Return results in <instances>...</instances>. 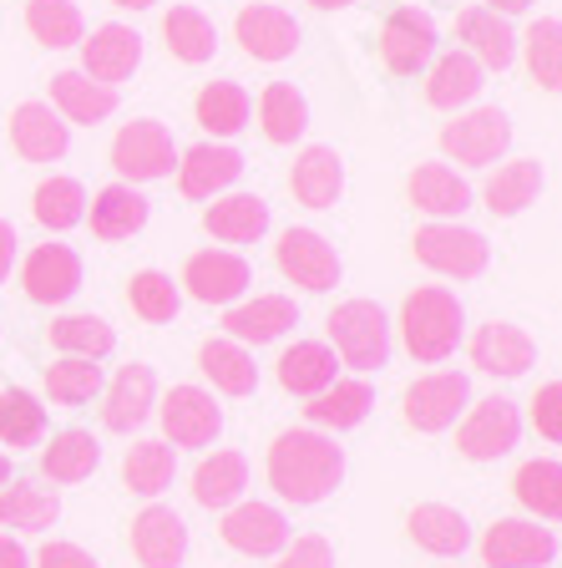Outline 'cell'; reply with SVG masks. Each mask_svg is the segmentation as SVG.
<instances>
[{
  "label": "cell",
  "mask_w": 562,
  "mask_h": 568,
  "mask_svg": "<svg viewBox=\"0 0 562 568\" xmlns=\"http://www.w3.org/2000/svg\"><path fill=\"white\" fill-rule=\"evenodd\" d=\"M25 31L51 51H67V47H82L86 21L76 11V0H25Z\"/></svg>",
  "instance_id": "cell-47"
},
{
  "label": "cell",
  "mask_w": 562,
  "mask_h": 568,
  "mask_svg": "<svg viewBox=\"0 0 562 568\" xmlns=\"http://www.w3.org/2000/svg\"><path fill=\"white\" fill-rule=\"evenodd\" d=\"M47 442V406L21 386H0V447L31 452Z\"/></svg>",
  "instance_id": "cell-46"
},
{
  "label": "cell",
  "mask_w": 562,
  "mask_h": 568,
  "mask_svg": "<svg viewBox=\"0 0 562 568\" xmlns=\"http://www.w3.org/2000/svg\"><path fill=\"white\" fill-rule=\"evenodd\" d=\"M112 168H117L122 183H157V178H173L177 168V142L173 132L157 118H137L122 122L117 138H112Z\"/></svg>",
  "instance_id": "cell-6"
},
{
  "label": "cell",
  "mask_w": 562,
  "mask_h": 568,
  "mask_svg": "<svg viewBox=\"0 0 562 568\" xmlns=\"http://www.w3.org/2000/svg\"><path fill=\"white\" fill-rule=\"evenodd\" d=\"M410 254L431 274H446V280H477L492 264V244L477 229L461 224H421L410 234Z\"/></svg>",
  "instance_id": "cell-5"
},
{
  "label": "cell",
  "mask_w": 562,
  "mask_h": 568,
  "mask_svg": "<svg viewBox=\"0 0 562 568\" xmlns=\"http://www.w3.org/2000/svg\"><path fill=\"white\" fill-rule=\"evenodd\" d=\"M96 467H102V442L92 432H82V426H67L51 442H41V477L47 483H61V487L86 483Z\"/></svg>",
  "instance_id": "cell-35"
},
{
  "label": "cell",
  "mask_w": 562,
  "mask_h": 568,
  "mask_svg": "<svg viewBox=\"0 0 562 568\" xmlns=\"http://www.w3.org/2000/svg\"><path fill=\"white\" fill-rule=\"evenodd\" d=\"M461 335H467V310L446 284H421L400 300V341H406L410 361L441 366L457 355Z\"/></svg>",
  "instance_id": "cell-2"
},
{
  "label": "cell",
  "mask_w": 562,
  "mask_h": 568,
  "mask_svg": "<svg viewBox=\"0 0 562 568\" xmlns=\"http://www.w3.org/2000/svg\"><path fill=\"white\" fill-rule=\"evenodd\" d=\"M198 371L213 381V390H223V396H254L258 390L254 351L238 345V341H228V335L198 345Z\"/></svg>",
  "instance_id": "cell-38"
},
{
  "label": "cell",
  "mask_w": 562,
  "mask_h": 568,
  "mask_svg": "<svg viewBox=\"0 0 562 568\" xmlns=\"http://www.w3.org/2000/svg\"><path fill=\"white\" fill-rule=\"evenodd\" d=\"M31 219L41 229H51V234H67V229H76L86 219V189L76 183V178H41L31 193Z\"/></svg>",
  "instance_id": "cell-43"
},
{
  "label": "cell",
  "mask_w": 562,
  "mask_h": 568,
  "mask_svg": "<svg viewBox=\"0 0 562 568\" xmlns=\"http://www.w3.org/2000/svg\"><path fill=\"white\" fill-rule=\"evenodd\" d=\"M289 193L305 209H335L345 193V158L335 148H325V142H309L289 168Z\"/></svg>",
  "instance_id": "cell-27"
},
{
  "label": "cell",
  "mask_w": 562,
  "mask_h": 568,
  "mask_svg": "<svg viewBox=\"0 0 562 568\" xmlns=\"http://www.w3.org/2000/svg\"><path fill=\"white\" fill-rule=\"evenodd\" d=\"M467 355L481 376L517 381L538 366V341H532L522 325H512V320H487V325H477V335L467 341Z\"/></svg>",
  "instance_id": "cell-14"
},
{
  "label": "cell",
  "mask_w": 562,
  "mask_h": 568,
  "mask_svg": "<svg viewBox=\"0 0 562 568\" xmlns=\"http://www.w3.org/2000/svg\"><path fill=\"white\" fill-rule=\"evenodd\" d=\"M274 568H335V544L325 532H299L274 554Z\"/></svg>",
  "instance_id": "cell-51"
},
{
  "label": "cell",
  "mask_w": 562,
  "mask_h": 568,
  "mask_svg": "<svg viewBox=\"0 0 562 568\" xmlns=\"http://www.w3.org/2000/svg\"><path fill=\"white\" fill-rule=\"evenodd\" d=\"M325 331H329V351L340 355V366L360 371V376H370V371H380L390 361V320L375 300H345V305H335L325 320Z\"/></svg>",
  "instance_id": "cell-3"
},
{
  "label": "cell",
  "mask_w": 562,
  "mask_h": 568,
  "mask_svg": "<svg viewBox=\"0 0 562 568\" xmlns=\"http://www.w3.org/2000/svg\"><path fill=\"white\" fill-rule=\"evenodd\" d=\"M21 290L31 305H67L82 290V254L71 244H35L21 264Z\"/></svg>",
  "instance_id": "cell-16"
},
{
  "label": "cell",
  "mask_w": 562,
  "mask_h": 568,
  "mask_svg": "<svg viewBox=\"0 0 562 568\" xmlns=\"http://www.w3.org/2000/svg\"><path fill=\"white\" fill-rule=\"evenodd\" d=\"M177 477V447L167 442H132L127 457H122V483L132 487L137 497H163Z\"/></svg>",
  "instance_id": "cell-45"
},
{
  "label": "cell",
  "mask_w": 562,
  "mask_h": 568,
  "mask_svg": "<svg viewBox=\"0 0 562 568\" xmlns=\"http://www.w3.org/2000/svg\"><path fill=\"white\" fill-rule=\"evenodd\" d=\"M157 412V376L153 366H142V361H132V366H122L117 376L102 386V426L106 432H137L147 416Z\"/></svg>",
  "instance_id": "cell-19"
},
{
  "label": "cell",
  "mask_w": 562,
  "mask_h": 568,
  "mask_svg": "<svg viewBox=\"0 0 562 568\" xmlns=\"http://www.w3.org/2000/svg\"><path fill=\"white\" fill-rule=\"evenodd\" d=\"M147 193L132 189V183H106L102 193L92 199V209H86V219H92V234L106 239V244H117V239H132L147 229Z\"/></svg>",
  "instance_id": "cell-34"
},
{
  "label": "cell",
  "mask_w": 562,
  "mask_h": 568,
  "mask_svg": "<svg viewBox=\"0 0 562 568\" xmlns=\"http://www.w3.org/2000/svg\"><path fill=\"white\" fill-rule=\"evenodd\" d=\"M157 416H163L167 447H213L223 432V406L203 386H173L157 402Z\"/></svg>",
  "instance_id": "cell-11"
},
{
  "label": "cell",
  "mask_w": 562,
  "mask_h": 568,
  "mask_svg": "<svg viewBox=\"0 0 562 568\" xmlns=\"http://www.w3.org/2000/svg\"><path fill=\"white\" fill-rule=\"evenodd\" d=\"M47 386V402L51 406H86L102 396L106 376H102V361H76V355H61L57 366H47L41 376Z\"/></svg>",
  "instance_id": "cell-48"
},
{
  "label": "cell",
  "mask_w": 562,
  "mask_h": 568,
  "mask_svg": "<svg viewBox=\"0 0 562 568\" xmlns=\"http://www.w3.org/2000/svg\"><path fill=\"white\" fill-rule=\"evenodd\" d=\"M542 183H548V173H542L538 158H512V163H502L492 178H487V209H492V219H517V213H528L532 203H538Z\"/></svg>",
  "instance_id": "cell-36"
},
{
  "label": "cell",
  "mask_w": 562,
  "mask_h": 568,
  "mask_svg": "<svg viewBox=\"0 0 562 568\" xmlns=\"http://www.w3.org/2000/svg\"><path fill=\"white\" fill-rule=\"evenodd\" d=\"M512 497L522 503V513H532L538 523H562V462L528 457L512 473Z\"/></svg>",
  "instance_id": "cell-40"
},
{
  "label": "cell",
  "mask_w": 562,
  "mask_h": 568,
  "mask_svg": "<svg viewBox=\"0 0 562 568\" xmlns=\"http://www.w3.org/2000/svg\"><path fill=\"white\" fill-rule=\"evenodd\" d=\"M528 422L542 442H558L562 447V381H548L538 386V396L528 402Z\"/></svg>",
  "instance_id": "cell-52"
},
{
  "label": "cell",
  "mask_w": 562,
  "mask_h": 568,
  "mask_svg": "<svg viewBox=\"0 0 562 568\" xmlns=\"http://www.w3.org/2000/svg\"><path fill=\"white\" fill-rule=\"evenodd\" d=\"M522 57H528V77L542 92H562V21H532V31L522 36Z\"/></svg>",
  "instance_id": "cell-50"
},
{
  "label": "cell",
  "mask_w": 562,
  "mask_h": 568,
  "mask_svg": "<svg viewBox=\"0 0 562 568\" xmlns=\"http://www.w3.org/2000/svg\"><path fill=\"white\" fill-rule=\"evenodd\" d=\"M112 6H117V11H153L157 0H112Z\"/></svg>",
  "instance_id": "cell-57"
},
{
  "label": "cell",
  "mask_w": 562,
  "mask_h": 568,
  "mask_svg": "<svg viewBox=\"0 0 562 568\" xmlns=\"http://www.w3.org/2000/svg\"><path fill=\"white\" fill-rule=\"evenodd\" d=\"M274 376H279V386L289 390V396L309 402V396H319L325 386L340 381V355L329 351V341H294L289 351L274 361Z\"/></svg>",
  "instance_id": "cell-28"
},
{
  "label": "cell",
  "mask_w": 562,
  "mask_h": 568,
  "mask_svg": "<svg viewBox=\"0 0 562 568\" xmlns=\"http://www.w3.org/2000/svg\"><path fill=\"white\" fill-rule=\"evenodd\" d=\"M61 518V497L51 493V487L41 483H25V477H16V483L0 487V528L11 532H51Z\"/></svg>",
  "instance_id": "cell-37"
},
{
  "label": "cell",
  "mask_w": 562,
  "mask_h": 568,
  "mask_svg": "<svg viewBox=\"0 0 562 568\" xmlns=\"http://www.w3.org/2000/svg\"><path fill=\"white\" fill-rule=\"evenodd\" d=\"M380 61L396 77H416L436 61V21L416 6H400V11L386 16L380 26Z\"/></svg>",
  "instance_id": "cell-15"
},
{
  "label": "cell",
  "mask_w": 562,
  "mask_h": 568,
  "mask_svg": "<svg viewBox=\"0 0 562 568\" xmlns=\"http://www.w3.org/2000/svg\"><path fill=\"white\" fill-rule=\"evenodd\" d=\"M244 487H248V457L234 447H218L208 452V457L193 467V503L198 508H234V503H244Z\"/></svg>",
  "instance_id": "cell-33"
},
{
  "label": "cell",
  "mask_w": 562,
  "mask_h": 568,
  "mask_svg": "<svg viewBox=\"0 0 562 568\" xmlns=\"http://www.w3.org/2000/svg\"><path fill=\"white\" fill-rule=\"evenodd\" d=\"M481 564L487 568H552L558 564V532L538 518H497L481 532Z\"/></svg>",
  "instance_id": "cell-9"
},
{
  "label": "cell",
  "mask_w": 562,
  "mask_h": 568,
  "mask_svg": "<svg viewBox=\"0 0 562 568\" xmlns=\"http://www.w3.org/2000/svg\"><path fill=\"white\" fill-rule=\"evenodd\" d=\"M481 87H487L481 61L467 57V51H446V57H436L431 71H426V106H436V112H461V106H471L481 97Z\"/></svg>",
  "instance_id": "cell-31"
},
{
  "label": "cell",
  "mask_w": 562,
  "mask_h": 568,
  "mask_svg": "<svg viewBox=\"0 0 562 568\" xmlns=\"http://www.w3.org/2000/svg\"><path fill=\"white\" fill-rule=\"evenodd\" d=\"M51 106L67 128H96L117 112V87L92 82L86 71H57L51 77Z\"/></svg>",
  "instance_id": "cell-26"
},
{
  "label": "cell",
  "mask_w": 562,
  "mask_h": 568,
  "mask_svg": "<svg viewBox=\"0 0 562 568\" xmlns=\"http://www.w3.org/2000/svg\"><path fill=\"white\" fill-rule=\"evenodd\" d=\"M31 568H102L82 544H67V538H51L41 544V554L31 558Z\"/></svg>",
  "instance_id": "cell-53"
},
{
  "label": "cell",
  "mask_w": 562,
  "mask_h": 568,
  "mask_svg": "<svg viewBox=\"0 0 562 568\" xmlns=\"http://www.w3.org/2000/svg\"><path fill=\"white\" fill-rule=\"evenodd\" d=\"M538 0H487V11H497V16H522V11H532Z\"/></svg>",
  "instance_id": "cell-56"
},
{
  "label": "cell",
  "mask_w": 562,
  "mask_h": 568,
  "mask_svg": "<svg viewBox=\"0 0 562 568\" xmlns=\"http://www.w3.org/2000/svg\"><path fill=\"white\" fill-rule=\"evenodd\" d=\"M11 483V457H6V452H0V487Z\"/></svg>",
  "instance_id": "cell-59"
},
{
  "label": "cell",
  "mask_w": 562,
  "mask_h": 568,
  "mask_svg": "<svg viewBox=\"0 0 562 568\" xmlns=\"http://www.w3.org/2000/svg\"><path fill=\"white\" fill-rule=\"evenodd\" d=\"M512 148V118L502 106H471L441 128V153L461 168H492Z\"/></svg>",
  "instance_id": "cell-7"
},
{
  "label": "cell",
  "mask_w": 562,
  "mask_h": 568,
  "mask_svg": "<svg viewBox=\"0 0 562 568\" xmlns=\"http://www.w3.org/2000/svg\"><path fill=\"white\" fill-rule=\"evenodd\" d=\"M299 325V305L289 295H254V300H238L228 305L223 315V335L238 345H274Z\"/></svg>",
  "instance_id": "cell-21"
},
{
  "label": "cell",
  "mask_w": 562,
  "mask_h": 568,
  "mask_svg": "<svg viewBox=\"0 0 562 568\" xmlns=\"http://www.w3.org/2000/svg\"><path fill=\"white\" fill-rule=\"evenodd\" d=\"M218 538L244 558H274L294 538V528H289V518H284V508L258 503V497H244L234 508H223Z\"/></svg>",
  "instance_id": "cell-12"
},
{
  "label": "cell",
  "mask_w": 562,
  "mask_h": 568,
  "mask_svg": "<svg viewBox=\"0 0 562 568\" xmlns=\"http://www.w3.org/2000/svg\"><path fill=\"white\" fill-rule=\"evenodd\" d=\"M244 153L228 148V142H198L177 153V193L183 199H218L244 178Z\"/></svg>",
  "instance_id": "cell-17"
},
{
  "label": "cell",
  "mask_w": 562,
  "mask_h": 568,
  "mask_svg": "<svg viewBox=\"0 0 562 568\" xmlns=\"http://www.w3.org/2000/svg\"><path fill=\"white\" fill-rule=\"evenodd\" d=\"M16 244H21V239H16V229L6 224V219H0V284L11 280V264H16Z\"/></svg>",
  "instance_id": "cell-55"
},
{
  "label": "cell",
  "mask_w": 562,
  "mask_h": 568,
  "mask_svg": "<svg viewBox=\"0 0 562 568\" xmlns=\"http://www.w3.org/2000/svg\"><path fill=\"white\" fill-rule=\"evenodd\" d=\"M47 341L51 351L76 355V361H106L117 351V331L102 315H57L47 325Z\"/></svg>",
  "instance_id": "cell-44"
},
{
  "label": "cell",
  "mask_w": 562,
  "mask_h": 568,
  "mask_svg": "<svg viewBox=\"0 0 562 568\" xmlns=\"http://www.w3.org/2000/svg\"><path fill=\"white\" fill-rule=\"evenodd\" d=\"M127 305L137 320H147V325H167V320H177V310H183V290L173 284V274L163 270H137L127 280Z\"/></svg>",
  "instance_id": "cell-49"
},
{
  "label": "cell",
  "mask_w": 562,
  "mask_h": 568,
  "mask_svg": "<svg viewBox=\"0 0 562 568\" xmlns=\"http://www.w3.org/2000/svg\"><path fill=\"white\" fill-rule=\"evenodd\" d=\"M0 568H31V554L21 548V538L0 532Z\"/></svg>",
  "instance_id": "cell-54"
},
{
  "label": "cell",
  "mask_w": 562,
  "mask_h": 568,
  "mask_svg": "<svg viewBox=\"0 0 562 568\" xmlns=\"http://www.w3.org/2000/svg\"><path fill=\"white\" fill-rule=\"evenodd\" d=\"M370 412H375L370 381H335V386H325L319 396H309L305 402V422L315 426V432H329V437L355 432Z\"/></svg>",
  "instance_id": "cell-32"
},
{
  "label": "cell",
  "mask_w": 562,
  "mask_h": 568,
  "mask_svg": "<svg viewBox=\"0 0 562 568\" xmlns=\"http://www.w3.org/2000/svg\"><path fill=\"white\" fill-rule=\"evenodd\" d=\"M406 538L431 558H461L471 548V523L451 503H416L406 513Z\"/></svg>",
  "instance_id": "cell-24"
},
{
  "label": "cell",
  "mask_w": 562,
  "mask_h": 568,
  "mask_svg": "<svg viewBox=\"0 0 562 568\" xmlns=\"http://www.w3.org/2000/svg\"><path fill=\"white\" fill-rule=\"evenodd\" d=\"M177 284L198 305H238L248 295V284H254V270H248V260L234 254V248H198L183 264V280Z\"/></svg>",
  "instance_id": "cell-13"
},
{
  "label": "cell",
  "mask_w": 562,
  "mask_h": 568,
  "mask_svg": "<svg viewBox=\"0 0 562 568\" xmlns=\"http://www.w3.org/2000/svg\"><path fill=\"white\" fill-rule=\"evenodd\" d=\"M471 406V381L461 371H431V376H416L400 396V416H406L410 432L421 437H441L467 416Z\"/></svg>",
  "instance_id": "cell-4"
},
{
  "label": "cell",
  "mask_w": 562,
  "mask_h": 568,
  "mask_svg": "<svg viewBox=\"0 0 562 568\" xmlns=\"http://www.w3.org/2000/svg\"><path fill=\"white\" fill-rule=\"evenodd\" d=\"M193 118H198V128L213 132V138H234V132H244L248 118H254V97L238 82H208L193 97Z\"/></svg>",
  "instance_id": "cell-42"
},
{
  "label": "cell",
  "mask_w": 562,
  "mask_h": 568,
  "mask_svg": "<svg viewBox=\"0 0 562 568\" xmlns=\"http://www.w3.org/2000/svg\"><path fill=\"white\" fill-rule=\"evenodd\" d=\"M163 47H167V57L183 61V67H203V61H213V51H218V26H213L198 6H173V11L163 16Z\"/></svg>",
  "instance_id": "cell-41"
},
{
  "label": "cell",
  "mask_w": 562,
  "mask_h": 568,
  "mask_svg": "<svg viewBox=\"0 0 562 568\" xmlns=\"http://www.w3.org/2000/svg\"><path fill=\"white\" fill-rule=\"evenodd\" d=\"M457 41L467 57L481 61V71H507L517 61V31L507 16L487 11V6H467L457 11Z\"/></svg>",
  "instance_id": "cell-25"
},
{
  "label": "cell",
  "mask_w": 562,
  "mask_h": 568,
  "mask_svg": "<svg viewBox=\"0 0 562 568\" xmlns=\"http://www.w3.org/2000/svg\"><path fill=\"white\" fill-rule=\"evenodd\" d=\"M315 11H345V6H355V0H309Z\"/></svg>",
  "instance_id": "cell-58"
},
{
  "label": "cell",
  "mask_w": 562,
  "mask_h": 568,
  "mask_svg": "<svg viewBox=\"0 0 562 568\" xmlns=\"http://www.w3.org/2000/svg\"><path fill=\"white\" fill-rule=\"evenodd\" d=\"M11 148L21 163H61L71 148V128L51 102H21L11 112Z\"/></svg>",
  "instance_id": "cell-23"
},
{
  "label": "cell",
  "mask_w": 562,
  "mask_h": 568,
  "mask_svg": "<svg viewBox=\"0 0 562 568\" xmlns=\"http://www.w3.org/2000/svg\"><path fill=\"white\" fill-rule=\"evenodd\" d=\"M137 67H142V36L132 31V26L106 21V26H96L92 36H82V71L92 82L117 87V82H127Z\"/></svg>",
  "instance_id": "cell-22"
},
{
  "label": "cell",
  "mask_w": 562,
  "mask_h": 568,
  "mask_svg": "<svg viewBox=\"0 0 562 568\" xmlns=\"http://www.w3.org/2000/svg\"><path fill=\"white\" fill-rule=\"evenodd\" d=\"M406 199L416 203L421 213H431L436 224H457L461 213L471 209V183L457 173V168H446V163H421L416 173L406 178Z\"/></svg>",
  "instance_id": "cell-30"
},
{
  "label": "cell",
  "mask_w": 562,
  "mask_h": 568,
  "mask_svg": "<svg viewBox=\"0 0 562 568\" xmlns=\"http://www.w3.org/2000/svg\"><path fill=\"white\" fill-rule=\"evenodd\" d=\"M274 213L258 193H218V199L203 209V229H208L218 244H258L269 234Z\"/></svg>",
  "instance_id": "cell-29"
},
{
  "label": "cell",
  "mask_w": 562,
  "mask_h": 568,
  "mask_svg": "<svg viewBox=\"0 0 562 568\" xmlns=\"http://www.w3.org/2000/svg\"><path fill=\"white\" fill-rule=\"evenodd\" d=\"M234 41L248 51L254 61H289L294 51H299V41H305V31H299V21H294L289 11H279V6H244L234 21Z\"/></svg>",
  "instance_id": "cell-20"
},
{
  "label": "cell",
  "mask_w": 562,
  "mask_h": 568,
  "mask_svg": "<svg viewBox=\"0 0 562 568\" xmlns=\"http://www.w3.org/2000/svg\"><path fill=\"white\" fill-rule=\"evenodd\" d=\"M264 483L289 508H319L345 483V447L315 426H289L264 452Z\"/></svg>",
  "instance_id": "cell-1"
},
{
  "label": "cell",
  "mask_w": 562,
  "mask_h": 568,
  "mask_svg": "<svg viewBox=\"0 0 562 568\" xmlns=\"http://www.w3.org/2000/svg\"><path fill=\"white\" fill-rule=\"evenodd\" d=\"M127 548L142 568H183L187 558V523L177 518L163 503H147V508L132 518L127 528Z\"/></svg>",
  "instance_id": "cell-18"
},
{
  "label": "cell",
  "mask_w": 562,
  "mask_h": 568,
  "mask_svg": "<svg viewBox=\"0 0 562 568\" xmlns=\"http://www.w3.org/2000/svg\"><path fill=\"white\" fill-rule=\"evenodd\" d=\"M258 128L274 148H294L309 132V102L294 82H269L258 92Z\"/></svg>",
  "instance_id": "cell-39"
},
{
  "label": "cell",
  "mask_w": 562,
  "mask_h": 568,
  "mask_svg": "<svg viewBox=\"0 0 562 568\" xmlns=\"http://www.w3.org/2000/svg\"><path fill=\"white\" fill-rule=\"evenodd\" d=\"M274 264H279L284 280L309 290V295H329L345 274L335 244L325 234H315V229H284L279 244H274Z\"/></svg>",
  "instance_id": "cell-10"
},
{
  "label": "cell",
  "mask_w": 562,
  "mask_h": 568,
  "mask_svg": "<svg viewBox=\"0 0 562 568\" xmlns=\"http://www.w3.org/2000/svg\"><path fill=\"white\" fill-rule=\"evenodd\" d=\"M522 442V412L507 396H487L471 402L467 416L457 422V452L467 462H497Z\"/></svg>",
  "instance_id": "cell-8"
}]
</instances>
